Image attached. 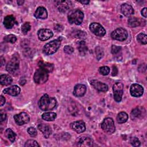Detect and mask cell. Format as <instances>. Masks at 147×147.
<instances>
[{"instance_id": "6da1fadb", "label": "cell", "mask_w": 147, "mask_h": 147, "mask_svg": "<svg viewBox=\"0 0 147 147\" xmlns=\"http://www.w3.org/2000/svg\"><path fill=\"white\" fill-rule=\"evenodd\" d=\"M57 102L55 98L50 97L48 94H44L40 99L38 105L42 111H49L55 107Z\"/></svg>"}, {"instance_id": "7a4b0ae2", "label": "cell", "mask_w": 147, "mask_h": 147, "mask_svg": "<svg viewBox=\"0 0 147 147\" xmlns=\"http://www.w3.org/2000/svg\"><path fill=\"white\" fill-rule=\"evenodd\" d=\"M61 45V40L59 39L52 40L46 44L43 48V52L46 55H50L55 53Z\"/></svg>"}, {"instance_id": "3957f363", "label": "cell", "mask_w": 147, "mask_h": 147, "mask_svg": "<svg viewBox=\"0 0 147 147\" xmlns=\"http://www.w3.org/2000/svg\"><path fill=\"white\" fill-rule=\"evenodd\" d=\"M84 17L83 13L79 9L71 11L68 16V21L71 24H75V25H80L83 22Z\"/></svg>"}, {"instance_id": "277c9868", "label": "cell", "mask_w": 147, "mask_h": 147, "mask_svg": "<svg viewBox=\"0 0 147 147\" xmlns=\"http://www.w3.org/2000/svg\"><path fill=\"white\" fill-rule=\"evenodd\" d=\"M34 80L37 84H43L48 79V72L42 68L37 69L34 75Z\"/></svg>"}, {"instance_id": "5b68a950", "label": "cell", "mask_w": 147, "mask_h": 147, "mask_svg": "<svg viewBox=\"0 0 147 147\" xmlns=\"http://www.w3.org/2000/svg\"><path fill=\"white\" fill-rule=\"evenodd\" d=\"M19 63L18 59L16 56L13 57L6 66L7 71L12 75H16L19 70Z\"/></svg>"}, {"instance_id": "8992f818", "label": "cell", "mask_w": 147, "mask_h": 147, "mask_svg": "<svg viewBox=\"0 0 147 147\" xmlns=\"http://www.w3.org/2000/svg\"><path fill=\"white\" fill-rule=\"evenodd\" d=\"M102 130L109 134H112L115 131V127L113 119L111 118H105L101 123Z\"/></svg>"}, {"instance_id": "52a82bcc", "label": "cell", "mask_w": 147, "mask_h": 147, "mask_svg": "<svg viewBox=\"0 0 147 147\" xmlns=\"http://www.w3.org/2000/svg\"><path fill=\"white\" fill-rule=\"evenodd\" d=\"M111 37L114 40L123 41L127 38L128 33L125 29L122 28H119L112 32Z\"/></svg>"}, {"instance_id": "ba28073f", "label": "cell", "mask_w": 147, "mask_h": 147, "mask_svg": "<svg viewBox=\"0 0 147 147\" xmlns=\"http://www.w3.org/2000/svg\"><path fill=\"white\" fill-rule=\"evenodd\" d=\"M114 98L116 102H119L122 99V96L123 92V84L122 83H115L113 87Z\"/></svg>"}, {"instance_id": "9c48e42d", "label": "cell", "mask_w": 147, "mask_h": 147, "mask_svg": "<svg viewBox=\"0 0 147 147\" xmlns=\"http://www.w3.org/2000/svg\"><path fill=\"white\" fill-rule=\"evenodd\" d=\"M90 30L95 35L102 37L106 34V30L99 23L93 22L90 25Z\"/></svg>"}, {"instance_id": "30bf717a", "label": "cell", "mask_w": 147, "mask_h": 147, "mask_svg": "<svg viewBox=\"0 0 147 147\" xmlns=\"http://www.w3.org/2000/svg\"><path fill=\"white\" fill-rule=\"evenodd\" d=\"M76 145L78 146H92L93 145V141L90 137L86 135H83L77 138Z\"/></svg>"}, {"instance_id": "8fae6325", "label": "cell", "mask_w": 147, "mask_h": 147, "mask_svg": "<svg viewBox=\"0 0 147 147\" xmlns=\"http://www.w3.org/2000/svg\"><path fill=\"white\" fill-rule=\"evenodd\" d=\"M14 119L17 125H22L29 122L30 117L27 113L25 112H21L18 114L14 115Z\"/></svg>"}, {"instance_id": "7c38bea8", "label": "cell", "mask_w": 147, "mask_h": 147, "mask_svg": "<svg viewBox=\"0 0 147 147\" xmlns=\"http://www.w3.org/2000/svg\"><path fill=\"white\" fill-rule=\"evenodd\" d=\"M71 128L78 133H81L86 130V124L84 121L80 120L72 122L70 125Z\"/></svg>"}, {"instance_id": "4fadbf2b", "label": "cell", "mask_w": 147, "mask_h": 147, "mask_svg": "<svg viewBox=\"0 0 147 147\" xmlns=\"http://www.w3.org/2000/svg\"><path fill=\"white\" fill-rule=\"evenodd\" d=\"M130 92L133 96L140 97L144 93V88L141 85L135 83L130 86Z\"/></svg>"}, {"instance_id": "5bb4252c", "label": "cell", "mask_w": 147, "mask_h": 147, "mask_svg": "<svg viewBox=\"0 0 147 147\" xmlns=\"http://www.w3.org/2000/svg\"><path fill=\"white\" fill-rule=\"evenodd\" d=\"M38 38L41 41H46L53 36V32L48 29H40L37 33Z\"/></svg>"}, {"instance_id": "9a60e30c", "label": "cell", "mask_w": 147, "mask_h": 147, "mask_svg": "<svg viewBox=\"0 0 147 147\" xmlns=\"http://www.w3.org/2000/svg\"><path fill=\"white\" fill-rule=\"evenodd\" d=\"M86 92V87L84 84H76L74 89L73 94L76 97H80L83 96Z\"/></svg>"}, {"instance_id": "2e32d148", "label": "cell", "mask_w": 147, "mask_h": 147, "mask_svg": "<svg viewBox=\"0 0 147 147\" xmlns=\"http://www.w3.org/2000/svg\"><path fill=\"white\" fill-rule=\"evenodd\" d=\"M121 10L122 14L126 17H130L134 14V9L133 7L127 3H123L121 5Z\"/></svg>"}, {"instance_id": "e0dca14e", "label": "cell", "mask_w": 147, "mask_h": 147, "mask_svg": "<svg viewBox=\"0 0 147 147\" xmlns=\"http://www.w3.org/2000/svg\"><path fill=\"white\" fill-rule=\"evenodd\" d=\"M91 84L95 89H96L99 91L106 92L108 90L107 85L98 80H92L91 82Z\"/></svg>"}, {"instance_id": "ac0fdd59", "label": "cell", "mask_w": 147, "mask_h": 147, "mask_svg": "<svg viewBox=\"0 0 147 147\" xmlns=\"http://www.w3.org/2000/svg\"><path fill=\"white\" fill-rule=\"evenodd\" d=\"M37 127L42 133L46 138H48L52 133V130L50 126L45 123H40L38 125Z\"/></svg>"}, {"instance_id": "d6986e66", "label": "cell", "mask_w": 147, "mask_h": 147, "mask_svg": "<svg viewBox=\"0 0 147 147\" xmlns=\"http://www.w3.org/2000/svg\"><path fill=\"white\" fill-rule=\"evenodd\" d=\"M20 91H21L20 88L16 85L12 86L9 88H5L3 90V92L5 94H7L14 96L18 95L20 93Z\"/></svg>"}, {"instance_id": "ffe728a7", "label": "cell", "mask_w": 147, "mask_h": 147, "mask_svg": "<svg viewBox=\"0 0 147 147\" xmlns=\"http://www.w3.org/2000/svg\"><path fill=\"white\" fill-rule=\"evenodd\" d=\"M34 17L38 19H45L48 17V13L45 8L43 7H38L35 13Z\"/></svg>"}, {"instance_id": "44dd1931", "label": "cell", "mask_w": 147, "mask_h": 147, "mask_svg": "<svg viewBox=\"0 0 147 147\" xmlns=\"http://www.w3.org/2000/svg\"><path fill=\"white\" fill-rule=\"evenodd\" d=\"M16 22L15 18L11 16H7L5 17L3 21V25L7 29H11L13 27L15 23Z\"/></svg>"}, {"instance_id": "7402d4cb", "label": "cell", "mask_w": 147, "mask_h": 147, "mask_svg": "<svg viewBox=\"0 0 147 147\" xmlns=\"http://www.w3.org/2000/svg\"><path fill=\"white\" fill-rule=\"evenodd\" d=\"M56 6L58 10L61 12H65L69 8L68 2L66 1H56Z\"/></svg>"}, {"instance_id": "603a6c76", "label": "cell", "mask_w": 147, "mask_h": 147, "mask_svg": "<svg viewBox=\"0 0 147 147\" xmlns=\"http://www.w3.org/2000/svg\"><path fill=\"white\" fill-rule=\"evenodd\" d=\"M38 65L41 68L44 69L48 72H51L53 71L54 69V65L53 64H51L49 63H45L42 61H40L38 63Z\"/></svg>"}, {"instance_id": "cb8c5ba5", "label": "cell", "mask_w": 147, "mask_h": 147, "mask_svg": "<svg viewBox=\"0 0 147 147\" xmlns=\"http://www.w3.org/2000/svg\"><path fill=\"white\" fill-rule=\"evenodd\" d=\"M13 79L11 77L8 75H1L0 76V83L2 85L7 86L11 83Z\"/></svg>"}, {"instance_id": "d4e9b609", "label": "cell", "mask_w": 147, "mask_h": 147, "mask_svg": "<svg viewBox=\"0 0 147 147\" xmlns=\"http://www.w3.org/2000/svg\"><path fill=\"white\" fill-rule=\"evenodd\" d=\"M56 118V114L53 112H47L42 114V118L46 121H53Z\"/></svg>"}, {"instance_id": "484cf974", "label": "cell", "mask_w": 147, "mask_h": 147, "mask_svg": "<svg viewBox=\"0 0 147 147\" xmlns=\"http://www.w3.org/2000/svg\"><path fill=\"white\" fill-rule=\"evenodd\" d=\"M5 137L9 140L11 142H13L15 140H16V133L10 128L7 129L5 131Z\"/></svg>"}, {"instance_id": "4316f807", "label": "cell", "mask_w": 147, "mask_h": 147, "mask_svg": "<svg viewBox=\"0 0 147 147\" xmlns=\"http://www.w3.org/2000/svg\"><path fill=\"white\" fill-rule=\"evenodd\" d=\"M78 49L79 50L80 53H81L82 55H84L87 52L88 50V48L86 45V42L84 41H80L78 42Z\"/></svg>"}, {"instance_id": "83f0119b", "label": "cell", "mask_w": 147, "mask_h": 147, "mask_svg": "<svg viewBox=\"0 0 147 147\" xmlns=\"http://www.w3.org/2000/svg\"><path fill=\"white\" fill-rule=\"evenodd\" d=\"M128 119V115L125 112L119 113L117 117V121L119 123H122L127 121Z\"/></svg>"}, {"instance_id": "f1b7e54d", "label": "cell", "mask_w": 147, "mask_h": 147, "mask_svg": "<svg viewBox=\"0 0 147 147\" xmlns=\"http://www.w3.org/2000/svg\"><path fill=\"white\" fill-rule=\"evenodd\" d=\"M128 24L131 27H136L140 25L138 19L136 17H131L128 20Z\"/></svg>"}, {"instance_id": "f546056e", "label": "cell", "mask_w": 147, "mask_h": 147, "mask_svg": "<svg viewBox=\"0 0 147 147\" xmlns=\"http://www.w3.org/2000/svg\"><path fill=\"white\" fill-rule=\"evenodd\" d=\"M137 40L141 44L145 45L147 43V36L145 34L143 33H141L139 34H138Z\"/></svg>"}, {"instance_id": "4dcf8cb0", "label": "cell", "mask_w": 147, "mask_h": 147, "mask_svg": "<svg viewBox=\"0 0 147 147\" xmlns=\"http://www.w3.org/2000/svg\"><path fill=\"white\" fill-rule=\"evenodd\" d=\"M141 114H142L141 110H140V108L137 107L132 110L131 113V117L132 119L138 118L141 116Z\"/></svg>"}, {"instance_id": "1f68e13d", "label": "cell", "mask_w": 147, "mask_h": 147, "mask_svg": "<svg viewBox=\"0 0 147 147\" xmlns=\"http://www.w3.org/2000/svg\"><path fill=\"white\" fill-rule=\"evenodd\" d=\"M4 40L6 42H10V43H14L16 40H17V38L16 37L13 35V34H9V35H7L6 36V37H5L4 38Z\"/></svg>"}, {"instance_id": "d6a6232c", "label": "cell", "mask_w": 147, "mask_h": 147, "mask_svg": "<svg viewBox=\"0 0 147 147\" xmlns=\"http://www.w3.org/2000/svg\"><path fill=\"white\" fill-rule=\"evenodd\" d=\"M31 28V26L30 25L29 22H25L22 26V32L24 34H26L30 30Z\"/></svg>"}, {"instance_id": "836d02e7", "label": "cell", "mask_w": 147, "mask_h": 147, "mask_svg": "<svg viewBox=\"0 0 147 147\" xmlns=\"http://www.w3.org/2000/svg\"><path fill=\"white\" fill-rule=\"evenodd\" d=\"M25 147H29V146H39L38 144L37 141L33 140H28L25 144Z\"/></svg>"}, {"instance_id": "e575fe53", "label": "cell", "mask_w": 147, "mask_h": 147, "mask_svg": "<svg viewBox=\"0 0 147 147\" xmlns=\"http://www.w3.org/2000/svg\"><path fill=\"white\" fill-rule=\"evenodd\" d=\"M99 72L102 75H107L110 72V68L107 66H103L102 67H100Z\"/></svg>"}, {"instance_id": "d590c367", "label": "cell", "mask_w": 147, "mask_h": 147, "mask_svg": "<svg viewBox=\"0 0 147 147\" xmlns=\"http://www.w3.org/2000/svg\"><path fill=\"white\" fill-rule=\"evenodd\" d=\"M29 134L32 137H35L37 135V130L33 127H29L27 130Z\"/></svg>"}, {"instance_id": "8d00e7d4", "label": "cell", "mask_w": 147, "mask_h": 147, "mask_svg": "<svg viewBox=\"0 0 147 147\" xmlns=\"http://www.w3.org/2000/svg\"><path fill=\"white\" fill-rule=\"evenodd\" d=\"M130 143L134 146H139L140 145V141L137 137H132L130 140Z\"/></svg>"}, {"instance_id": "74e56055", "label": "cell", "mask_w": 147, "mask_h": 147, "mask_svg": "<svg viewBox=\"0 0 147 147\" xmlns=\"http://www.w3.org/2000/svg\"><path fill=\"white\" fill-rule=\"evenodd\" d=\"M64 51L67 54H71L74 52V48L69 45H66L64 48Z\"/></svg>"}, {"instance_id": "f35d334b", "label": "cell", "mask_w": 147, "mask_h": 147, "mask_svg": "<svg viewBox=\"0 0 147 147\" xmlns=\"http://www.w3.org/2000/svg\"><path fill=\"white\" fill-rule=\"evenodd\" d=\"M121 48L117 45H112L111 47V52L113 54H117L121 51Z\"/></svg>"}, {"instance_id": "ab89813d", "label": "cell", "mask_w": 147, "mask_h": 147, "mask_svg": "<svg viewBox=\"0 0 147 147\" xmlns=\"http://www.w3.org/2000/svg\"><path fill=\"white\" fill-rule=\"evenodd\" d=\"M76 37L79 38H85L86 37V33L83 31H78L76 33Z\"/></svg>"}, {"instance_id": "60d3db41", "label": "cell", "mask_w": 147, "mask_h": 147, "mask_svg": "<svg viewBox=\"0 0 147 147\" xmlns=\"http://www.w3.org/2000/svg\"><path fill=\"white\" fill-rule=\"evenodd\" d=\"M96 51H97L98 52H96V57L98 60H99L100 58H102V57L103 56V52L102 51H101L100 48L99 47H98L97 48H96Z\"/></svg>"}, {"instance_id": "b9f144b4", "label": "cell", "mask_w": 147, "mask_h": 147, "mask_svg": "<svg viewBox=\"0 0 147 147\" xmlns=\"http://www.w3.org/2000/svg\"><path fill=\"white\" fill-rule=\"evenodd\" d=\"M6 118V114L5 112L3 110H1L0 111V122H2V121H5Z\"/></svg>"}, {"instance_id": "7bdbcfd3", "label": "cell", "mask_w": 147, "mask_h": 147, "mask_svg": "<svg viewBox=\"0 0 147 147\" xmlns=\"http://www.w3.org/2000/svg\"><path fill=\"white\" fill-rule=\"evenodd\" d=\"M146 7H144L142 9V10H141V14L142 16L145 17V18H146L147 17V12H146Z\"/></svg>"}, {"instance_id": "ee69618b", "label": "cell", "mask_w": 147, "mask_h": 147, "mask_svg": "<svg viewBox=\"0 0 147 147\" xmlns=\"http://www.w3.org/2000/svg\"><path fill=\"white\" fill-rule=\"evenodd\" d=\"M118 73V69L116 67V66H113V71H112V75L113 76H115Z\"/></svg>"}, {"instance_id": "f6af8a7d", "label": "cell", "mask_w": 147, "mask_h": 147, "mask_svg": "<svg viewBox=\"0 0 147 147\" xmlns=\"http://www.w3.org/2000/svg\"><path fill=\"white\" fill-rule=\"evenodd\" d=\"M5 98L2 96L1 95V101H0V105H1V106H2L5 103Z\"/></svg>"}, {"instance_id": "bcb514c9", "label": "cell", "mask_w": 147, "mask_h": 147, "mask_svg": "<svg viewBox=\"0 0 147 147\" xmlns=\"http://www.w3.org/2000/svg\"><path fill=\"white\" fill-rule=\"evenodd\" d=\"M79 2L83 4H84V5H87L88 3H89V1H79Z\"/></svg>"}, {"instance_id": "7dc6e473", "label": "cell", "mask_w": 147, "mask_h": 147, "mask_svg": "<svg viewBox=\"0 0 147 147\" xmlns=\"http://www.w3.org/2000/svg\"><path fill=\"white\" fill-rule=\"evenodd\" d=\"M24 3V1H18V5H22V3Z\"/></svg>"}, {"instance_id": "c3c4849f", "label": "cell", "mask_w": 147, "mask_h": 147, "mask_svg": "<svg viewBox=\"0 0 147 147\" xmlns=\"http://www.w3.org/2000/svg\"><path fill=\"white\" fill-rule=\"evenodd\" d=\"M3 57H1V61H3ZM1 65H3V63H2V62H1Z\"/></svg>"}]
</instances>
